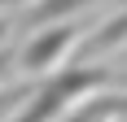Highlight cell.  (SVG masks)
Wrapping results in <instances>:
<instances>
[{
    "mask_svg": "<svg viewBox=\"0 0 127 122\" xmlns=\"http://www.w3.org/2000/svg\"><path fill=\"white\" fill-rule=\"evenodd\" d=\"M105 83H110V70L96 65V61L62 65V70H53L48 79L22 100V109L9 113L4 122H62L75 105H83L88 96H96Z\"/></svg>",
    "mask_w": 127,
    "mask_h": 122,
    "instance_id": "cell-1",
    "label": "cell"
},
{
    "mask_svg": "<svg viewBox=\"0 0 127 122\" xmlns=\"http://www.w3.org/2000/svg\"><path fill=\"white\" fill-rule=\"evenodd\" d=\"M79 44V26L75 22H48V26H35L31 39H26L22 48H18V70L22 74H53L62 70L70 48Z\"/></svg>",
    "mask_w": 127,
    "mask_h": 122,
    "instance_id": "cell-2",
    "label": "cell"
},
{
    "mask_svg": "<svg viewBox=\"0 0 127 122\" xmlns=\"http://www.w3.org/2000/svg\"><path fill=\"white\" fill-rule=\"evenodd\" d=\"M88 4H96V0H35L22 18H26V26L35 31V26H48V22H70V18H75L79 9H88Z\"/></svg>",
    "mask_w": 127,
    "mask_h": 122,
    "instance_id": "cell-3",
    "label": "cell"
},
{
    "mask_svg": "<svg viewBox=\"0 0 127 122\" xmlns=\"http://www.w3.org/2000/svg\"><path fill=\"white\" fill-rule=\"evenodd\" d=\"M9 65H13V57H9V52H0V79L9 74Z\"/></svg>",
    "mask_w": 127,
    "mask_h": 122,
    "instance_id": "cell-4",
    "label": "cell"
},
{
    "mask_svg": "<svg viewBox=\"0 0 127 122\" xmlns=\"http://www.w3.org/2000/svg\"><path fill=\"white\" fill-rule=\"evenodd\" d=\"M4 39H9V22L0 18V48H4Z\"/></svg>",
    "mask_w": 127,
    "mask_h": 122,
    "instance_id": "cell-5",
    "label": "cell"
},
{
    "mask_svg": "<svg viewBox=\"0 0 127 122\" xmlns=\"http://www.w3.org/2000/svg\"><path fill=\"white\" fill-rule=\"evenodd\" d=\"M13 4H18V0H0V9H13Z\"/></svg>",
    "mask_w": 127,
    "mask_h": 122,
    "instance_id": "cell-6",
    "label": "cell"
}]
</instances>
